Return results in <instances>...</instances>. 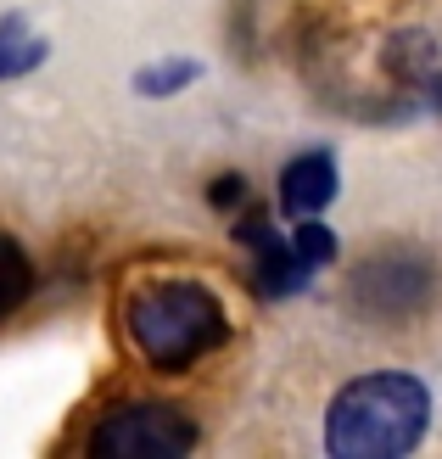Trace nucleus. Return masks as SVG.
<instances>
[{
	"mask_svg": "<svg viewBox=\"0 0 442 459\" xmlns=\"http://www.w3.org/2000/svg\"><path fill=\"white\" fill-rule=\"evenodd\" d=\"M336 196H342V169L325 146L297 152L281 169V179H274V202H281L286 219H319Z\"/></svg>",
	"mask_w": 442,
	"mask_h": 459,
	"instance_id": "423d86ee",
	"label": "nucleus"
},
{
	"mask_svg": "<svg viewBox=\"0 0 442 459\" xmlns=\"http://www.w3.org/2000/svg\"><path fill=\"white\" fill-rule=\"evenodd\" d=\"M45 56H51V39L29 22V12H6V17H0V84L29 79L34 67H45Z\"/></svg>",
	"mask_w": 442,
	"mask_h": 459,
	"instance_id": "6e6552de",
	"label": "nucleus"
},
{
	"mask_svg": "<svg viewBox=\"0 0 442 459\" xmlns=\"http://www.w3.org/2000/svg\"><path fill=\"white\" fill-rule=\"evenodd\" d=\"M207 202H213L219 213H236V208H247V174H219L213 186H207Z\"/></svg>",
	"mask_w": 442,
	"mask_h": 459,
	"instance_id": "f8f14e48",
	"label": "nucleus"
},
{
	"mask_svg": "<svg viewBox=\"0 0 442 459\" xmlns=\"http://www.w3.org/2000/svg\"><path fill=\"white\" fill-rule=\"evenodd\" d=\"M431 431V386L409 370H369L342 381L325 403V454L331 459H398Z\"/></svg>",
	"mask_w": 442,
	"mask_h": 459,
	"instance_id": "f03ea898",
	"label": "nucleus"
},
{
	"mask_svg": "<svg viewBox=\"0 0 442 459\" xmlns=\"http://www.w3.org/2000/svg\"><path fill=\"white\" fill-rule=\"evenodd\" d=\"M124 336L146 370L185 376L202 359H213L219 348H230L236 325H230L224 297L207 281L157 274V281H141L124 297Z\"/></svg>",
	"mask_w": 442,
	"mask_h": 459,
	"instance_id": "f257e3e1",
	"label": "nucleus"
},
{
	"mask_svg": "<svg viewBox=\"0 0 442 459\" xmlns=\"http://www.w3.org/2000/svg\"><path fill=\"white\" fill-rule=\"evenodd\" d=\"M196 79H202L196 56H152L129 84H134V96H146V101H169V96H179V90H191Z\"/></svg>",
	"mask_w": 442,
	"mask_h": 459,
	"instance_id": "9d476101",
	"label": "nucleus"
},
{
	"mask_svg": "<svg viewBox=\"0 0 442 459\" xmlns=\"http://www.w3.org/2000/svg\"><path fill=\"white\" fill-rule=\"evenodd\" d=\"M202 443L196 420L169 398H118L90 426L96 459H179Z\"/></svg>",
	"mask_w": 442,
	"mask_h": 459,
	"instance_id": "20e7f679",
	"label": "nucleus"
},
{
	"mask_svg": "<svg viewBox=\"0 0 442 459\" xmlns=\"http://www.w3.org/2000/svg\"><path fill=\"white\" fill-rule=\"evenodd\" d=\"M426 101H437V107H442V79H437V84H431V96H426Z\"/></svg>",
	"mask_w": 442,
	"mask_h": 459,
	"instance_id": "ddd939ff",
	"label": "nucleus"
},
{
	"mask_svg": "<svg viewBox=\"0 0 442 459\" xmlns=\"http://www.w3.org/2000/svg\"><path fill=\"white\" fill-rule=\"evenodd\" d=\"M381 62H386V74H392V84H398L403 96H431V84L442 79L437 39L420 34V29H398L381 45Z\"/></svg>",
	"mask_w": 442,
	"mask_h": 459,
	"instance_id": "0eeeda50",
	"label": "nucleus"
},
{
	"mask_svg": "<svg viewBox=\"0 0 442 459\" xmlns=\"http://www.w3.org/2000/svg\"><path fill=\"white\" fill-rule=\"evenodd\" d=\"M34 286H39V269L29 258V247L0 230V319H12L22 303H29Z\"/></svg>",
	"mask_w": 442,
	"mask_h": 459,
	"instance_id": "1a4fd4ad",
	"label": "nucleus"
},
{
	"mask_svg": "<svg viewBox=\"0 0 442 459\" xmlns=\"http://www.w3.org/2000/svg\"><path fill=\"white\" fill-rule=\"evenodd\" d=\"M286 236H291V247H297V258L308 264L314 274H319V269H331V264H336V252H342L336 230L325 224V219H297V224L286 230Z\"/></svg>",
	"mask_w": 442,
	"mask_h": 459,
	"instance_id": "9b49d317",
	"label": "nucleus"
},
{
	"mask_svg": "<svg viewBox=\"0 0 442 459\" xmlns=\"http://www.w3.org/2000/svg\"><path fill=\"white\" fill-rule=\"evenodd\" d=\"M230 236L252 252V291L269 297V303H286V297H297L302 286L314 281V269L297 258L291 236H286V230H274L269 208H241V219L230 224Z\"/></svg>",
	"mask_w": 442,
	"mask_h": 459,
	"instance_id": "39448f33",
	"label": "nucleus"
},
{
	"mask_svg": "<svg viewBox=\"0 0 442 459\" xmlns=\"http://www.w3.org/2000/svg\"><path fill=\"white\" fill-rule=\"evenodd\" d=\"M347 303L353 314L376 319V325H409L437 303V264L420 247H381L353 269L347 281Z\"/></svg>",
	"mask_w": 442,
	"mask_h": 459,
	"instance_id": "7ed1b4c3",
	"label": "nucleus"
}]
</instances>
